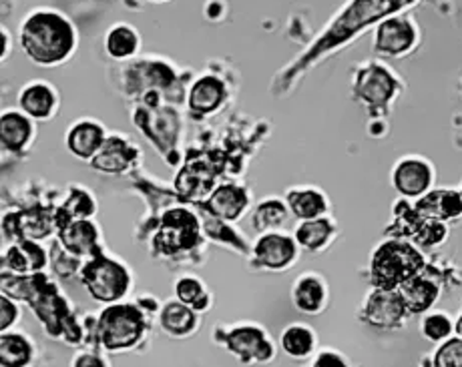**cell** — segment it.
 <instances>
[{
  "label": "cell",
  "mask_w": 462,
  "mask_h": 367,
  "mask_svg": "<svg viewBox=\"0 0 462 367\" xmlns=\"http://www.w3.org/2000/svg\"><path fill=\"white\" fill-rule=\"evenodd\" d=\"M77 34L65 14L39 8L21 24V47L34 65L55 67L73 55Z\"/></svg>",
  "instance_id": "cell-1"
},
{
  "label": "cell",
  "mask_w": 462,
  "mask_h": 367,
  "mask_svg": "<svg viewBox=\"0 0 462 367\" xmlns=\"http://www.w3.org/2000/svg\"><path fill=\"white\" fill-rule=\"evenodd\" d=\"M412 3L414 0H352V3L340 13V16L328 26L324 37L318 39L308 55L296 62L294 70L298 73L301 69H308V65H312L318 57L326 55V52L340 47L346 41L356 37L360 31L366 29V26L402 11L404 6Z\"/></svg>",
  "instance_id": "cell-2"
},
{
  "label": "cell",
  "mask_w": 462,
  "mask_h": 367,
  "mask_svg": "<svg viewBox=\"0 0 462 367\" xmlns=\"http://www.w3.org/2000/svg\"><path fill=\"white\" fill-rule=\"evenodd\" d=\"M422 270L424 255L419 247L402 239H388L372 253L370 281L378 289L396 291L411 277L420 275Z\"/></svg>",
  "instance_id": "cell-3"
},
{
  "label": "cell",
  "mask_w": 462,
  "mask_h": 367,
  "mask_svg": "<svg viewBox=\"0 0 462 367\" xmlns=\"http://www.w3.org/2000/svg\"><path fill=\"white\" fill-rule=\"evenodd\" d=\"M145 317L135 306L125 303H109L99 321H97V337L109 352H125L135 347L143 337Z\"/></svg>",
  "instance_id": "cell-4"
},
{
  "label": "cell",
  "mask_w": 462,
  "mask_h": 367,
  "mask_svg": "<svg viewBox=\"0 0 462 367\" xmlns=\"http://www.w3.org/2000/svg\"><path fill=\"white\" fill-rule=\"evenodd\" d=\"M88 295L99 303H117L131 288V275L125 265L115 259L95 257L81 271Z\"/></svg>",
  "instance_id": "cell-5"
},
{
  "label": "cell",
  "mask_w": 462,
  "mask_h": 367,
  "mask_svg": "<svg viewBox=\"0 0 462 367\" xmlns=\"http://www.w3.org/2000/svg\"><path fill=\"white\" fill-rule=\"evenodd\" d=\"M406 316H411V313L406 311L400 293L390 289L374 288V291L368 295L366 303H364L362 307V319L366 321L368 326L378 329L402 327Z\"/></svg>",
  "instance_id": "cell-6"
},
{
  "label": "cell",
  "mask_w": 462,
  "mask_h": 367,
  "mask_svg": "<svg viewBox=\"0 0 462 367\" xmlns=\"http://www.w3.org/2000/svg\"><path fill=\"white\" fill-rule=\"evenodd\" d=\"M255 265L268 271H283L296 263L298 241L280 231H265L255 241Z\"/></svg>",
  "instance_id": "cell-7"
},
{
  "label": "cell",
  "mask_w": 462,
  "mask_h": 367,
  "mask_svg": "<svg viewBox=\"0 0 462 367\" xmlns=\"http://www.w3.org/2000/svg\"><path fill=\"white\" fill-rule=\"evenodd\" d=\"M226 347L242 363H265L275 357V347L257 326H239L226 335Z\"/></svg>",
  "instance_id": "cell-8"
},
{
  "label": "cell",
  "mask_w": 462,
  "mask_h": 367,
  "mask_svg": "<svg viewBox=\"0 0 462 367\" xmlns=\"http://www.w3.org/2000/svg\"><path fill=\"white\" fill-rule=\"evenodd\" d=\"M419 29L406 16H393L378 24L374 34V50L384 57H402L414 49Z\"/></svg>",
  "instance_id": "cell-9"
},
{
  "label": "cell",
  "mask_w": 462,
  "mask_h": 367,
  "mask_svg": "<svg viewBox=\"0 0 462 367\" xmlns=\"http://www.w3.org/2000/svg\"><path fill=\"white\" fill-rule=\"evenodd\" d=\"M394 189L406 199H419L434 185V167L422 157L400 159L393 171Z\"/></svg>",
  "instance_id": "cell-10"
},
{
  "label": "cell",
  "mask_w": 462,
  "mask_h": 367,
  "mask_svg": "<svg viewBox=\"0 0 462 367\" xmlns=\"http://www.w3.org/2000/svg\"><path fill=\"white\" fill-rule=\"evenodd\" d=\"M199 239V223L195 215L185 209H173L163 215L162 231H159L157 245L162 243L169 252L189 249Z\"/></svg>",
  "instance_id": "cell-11"
},
{
  "label": "cell",
  "mask_w": 462,
  "mask_h": 367,
  "mask_svg": "<svg viewBox=\"0 0 462 367\" xmlns=\"http://www.w3.org/2000/svg\"><path fill=\"white\" fill-rule=\"evenodd\" d=\"M414 209L424 219L455 221L462 217V195L455 189H430L429 193L416 199Z\"/></svg>",
  "instance_id": "cell-12"
},
{
  "label": "cell",
  "mask_w": 462,
  "mask_h": 367,
  "mask_svg": "<svg viewBox=\"0 0 462 367\" xmlns=\"http://www.w3.org/2000/svg\"><path fill=\"white\" fill-rule=\"evenodd\" d=\"M21 109L34 121H47L59 109V95L44 80H34L26 85L19 96Z\"/></svg>",
  "instance_id": "cell-13"
},
{
  "label": "cell",
  "mask_w": 462,
  "mask_h": 367,
  "mask_svg": "<svg viewBox=\"0 0 462 367\" xmlns=\"http://www.w3.org/2000/svg\"><path fill=\"white\" fill-rule=\"evenodd\" d=\"M250 207V197L239 185H221L208 199V209L219 221H237Z\"/></svg>",
  "instance_id": "cell-14"
},
{
  "label": "cell",
  "mask_w": 462,
  "mask_h": 367,
  "mask_svg": "<svg viewBox=\"0 0 462 367\" xmlns=\"http://www.w3.org/2000/svg\"><path fill=\"white\" fill-rule=\"evenodd\" d=\"M106 135L99 123L83 119L75 123L67 133V147L70 153L83 161H91L105 145Z\"/></svg>",
  "instance_id": "cell-15"
},
{
  "label": "cell",
  "mask_w": 462,
  "mask_h": 367,
  "mask_svg": "<svg viewBox=\"0 0 462 367\" xmlns=\"http://www.w3.org/2000/svg\"><path fill=\"white\" fill-rule=\"evenodd\" d=\"M291 301L298 311L306 316H318L324 311L328 303V285L318 273H304L294 283L291 289Z\"/></svg>",
  "instance_id": "cell-16"
},
{
  "label": "cell",
  "mask_w": 462,
  "mask_h": 367,
  "mask_svg": "<svg viewBox=\"0 0 462 367\" xmlns=\"http://www.w3.org/2000/svg\"><path fill=\"white\" fill-rule=\"evenodd\" d=\"M47 265V252L31 239L13 243L3 255V270H11L19 275H31L41 271Z\"/></svg>",
  "instance_id": "cell-17"
},
{
  "label": "cell",
  "mask_w": 462,
  "mask_h": 367,
  "mask_svg": "<svg viewBox=\"0 0 462 367\" xmlns=\"http://www.w3.org/2000/svg\"><path fill=\"white\" fill-rule=\"evenodd\" d=\"M396 91V78L380 65H372V69L364 70L358 78L356 95L364 98L370 106H382L390 101Z\"/></svg>",
  "instance_id": "cell-18"
},
{
  "label": "cell",
  "mask_w": 462,
  "mask_h": 367,
  "mask_svg": "<svg viewBox=\"0 0 462 367\" xmlns=\"http://www.w3.org/2000/svg\"><path fill=\"white\" fill-rule=\"evenodd\" d=\"M396 291L400 293V298H402L406 311L411 313V316L426 313L439 299V285L429 280V277H424L422 273L411 277V280L400 285Z\"/></svg>",
  "instance_id": "cell-19"
},
{
  "label": "cell",
  "mask_w": 462,
  "mask_h": 367,
  "mask_svg": "<svg viewBox=\"0 0 462 367\" xmlns=\"http://www.w3.org/2000/svg\"><path fill=\"white\" fill-rule=\"evenodd\" d=\"M97 237H99L97 225L87 219H73L60 225V241H63V247L75 257L95 253Z\"/></svg>",
  "instance_id": "cell-20"
},
{
  "label": "cell",
  "mask_w": 462,
  "mask_h": 367,
  "mask_svg": "<svg viewBox=\"0 0 462 367\" xmlns=\"http://www.w3.org/2000/svg\"><path fill=\"white\" fill-rule=\"evenodd\" d=\"M34 119L21 111H5L0 116V139L5 151H21L32 141Z\"/></svg>",
  "instance_id": "cell-21"
},
{
  "label": "cell",
  "mask_w": 462,
  "mask_h": 367,
  "mask_svg": "<svg viewBox=\"0 0 462 367\" xmlns=\"http://www.w3.org/2000/svg\"><path fill=\"white\" fill-rule=\"evenodd\" d=\"M286 203L300 221L324 217V213L328 211L326 195L316 187H294V189L288 191Z\"/></svg>",
  "instance_id": "cell-22"
},
{
  "label": "cell",
  "mask_w": 462,
  "mask_h": 367,
  "mask_svg": "<svg viewBox=\"0 0 462 367\" xmlns=\"http://www.w3.org/2000/svg\"><path fill=\"white\" fill-rule=\"evenodd\" d=\"M226 98V85L216 77H201L189 91V109L198 115L216 113Z\"/></svg>",
  "instance_id": "cell-23"
},
{
  "label": "cell",
  "mask_w": 462,
  "mask_h": 367,
  "mask_svg": "<svg viewBox=\"0 0 462 367\" xmlns=\"http://www.w3.org/2000/svg\"><path fill=\"white\" fill-rule=\"evenodd\" d=\"M159 324L163 331L173 337L189 335L198 327V311L183 301H169L159 316Z\"/></svg>",
  "instance_id": "cell-24"
},
{
  "label": "cell",
  "mask_w": 462,
  "mask_h": 367,
  "mask_svg": "<svg viewBox=\"0 0 462 367\" xmlns=\"http://www.w3.org/2000/svg\"><path fill=\"white\" fill-rule=\"evenodd\" d=\"M133 149L127 147V141L121 137L106 139L99 153L91 159V167L103 173H121L129 167Z\"/></svg>",
  "instance_id": "cell-25"
},
{
  "label": "cell",
  "mask_w": 462,
  "mask_h": 367,
  "mask_svg": "<svg viewBox=\"0 0 462 367\" xmlns=\"http://www.w3.org/2000/svg\"><path fill=\"white\" fill-rule=\"evenodd\" d=\"M334 233H336V225L330 219L318 217V219L301 221L296 227L294 239L298 241V245L301 249H306V252H322V249L330 243Z\"/></svg>",
  "instance_id": "cell-26"
},
{
  "label": "cell",
  "mask_w": 462,
  "mask_h": 367,
  "mask_svg": "<svg viewBox=\"0 0 462 367\" xmlns=\"http://www.w3.org/2000/svg\"><path fill=\"white\" fill-rule=\"evenodd\" d=\"M280 345L283 353L291 357V360H308L316 349V334L312 327L304 324L288 326L282 331Z\"/></svg>",
  "instance_id": "cell-27"
},
{
  "label": "cell",
  "mask_w": 462,
  "mask_h": 367,
  "mask_svg": "<svg viewBox=\"0 0 462 367\" xmlns=\"http://www.w3.org/2000/svg\"><path fill=\"white\" fill-rule=\"evenodd\" d=\"M31 339L16 334V331H3L0 335V365L5 367H24L32 362Z\"/></svg>",
  "instance_id": "cell-28"
},
{
  "label": "cell",
  "mask_w": 462,
  "mask_h": 367,
  "mask_svg": "<svg viewBox=\"0 0 462 367\" xmlns=\"http://www.w3.org/2000/svg\"><path fill=\"white\" fill-rule=\"evenodd\" d=\"M105 49L113 59H129L135 55L139 49V34L129 24H115L113 29L106 32Z\"/></svg>",
  "instance_id": "cell-29"
},
{
  "label": "cell",
  "mask_w": 462,
  "mask_h": 367,
  "mask_svg": "<svg viewBox=\"0 0 462 367\" xmlns=\"http://www.w3.org/2000/svg\"><path fill=\"white\" fill-rule=\"evenodd\" d=\"M193 179V183L185 185L180 189V193L188 199H201V197H208L213 185V171H209L208 165L203 161H198V163H189L183 169L177 177V181H189Z\"/></svg>",
  "instance_id": "cell-30"
},
{
  "label": "cell",
  "mask_w": 462,
  "mask_h": 367,
  "mask_svg": "<svg viewBox=\"0 0 462 367\" xmlns=\"http://www.w3.org/2000/svg\"><path fill=\"white\" fill-rule=\"evenodd\" d=\"M288 211V203H283L282 199H265L255 207L252 215V225L260 233L273 231L286 223Z\"/></svg>",
  "instance_id": "cell-31"
},
{
  "label": "cell",
  "mask_w": 462,
  "mask_h": 367,
  "mask_svg": "<svg viewBox=\"0 0 462 367\" xmlns=\"http://www.w3.org/2000/svg\"><path fill=\"white\" fill-rule=\"evenodd\" d=\"M175 295L177 299L188 303L189 307H193L195 311H203L209 307V293L203 288V283L195 277H181L175 283Z\"/></svg>",
  "instance_id": "cell-32"
},
{
  "label": "cell",
  "mask_w": 462,
  "mask_h": 367,
  "mask_svg": "<svg viewBox=\"0 0 462 367\" xmlns=\"http://www.w3.org/2000/svg\"><path fill=\"white\" fill-rule=\"evenodd\" d=\"M420 331H422V335L429 339V342L442 344L452 335L455 326H452V319H450V316H447V313L430 311L424 316L422 324H420Z\"/></svg>",
  "instance_id": "cell-33"
},
{
  "label": "cell",
  "mask_w": 462,
  "mask_h": 367,
  "mask_svg": "<svg viewBox=\"0 0 462 367\" xmlns=\"http://www.w3.org/2000/svg\"><path fill=\"white\" fill-rule=\"evenodd\" d=\"M448 237V227L444 225V221L439 219H424L419 229L414 231L412 241L416 247H424V249H432L444 243V239Z\"/></svg>",
  "instance_id": "cell-34"
},
{
  "label": "cell",
  "mask_w": 462,
  "mask_h": 367,
  "mask_svg": "<svg viewBox=\"0 0 462 367\" xmlns=\"http://www.w3.org/2000/svg\"><path fill=\"white\" fill-rule=\"evenodd\" d=\"M434 365L462 367V337H448L434 353Z\"/></svg>",
  "instance_id": "cell-35"
},
{
  "label": "cell",
  "mask_w": 462,
  "mask_h": 367,
  "mask_svg": "<svg viewBox=\"0 0 462 367\" xmlns=\"http://www.w3.org/2000/svg\"><path fill=\"white\" fill-rule=\"evenodd\" d=\"M93 213H95V203L85 191H75L65 205V215H73L75 219H87L88 215Z\"/></svg>",
  "instance_id": "cell-36"
},
{
  "label": "cell",
  "mask_w": 462,
  "mask_h": 367,
  "mask_svg": "<svg viewBox=\"0 0 462 367\" xmlns=\"http://www.w3.org/2000/svg\"><path fill=\"white\" fill-rule=\"evenodd\" d=\"M21 319V307L16 301L8 298V293H3L0 298V331H8L16 321Z\"/></svg>",
  "instance_id": "cell-37"
},
{
  "label": "cell",
  "mask_w": 462,
  "mask_h": 367,
  "mask_svg": "<svg viewBox=\"0 0 462 367\" xmlns=\"http://www.w3.org/2000/svg\"><path fill=\"white\" fill-rule=\"evenodd\" d=\"M312 365L316 367H336V365H348V362L344 360V355L340 352H334V349H324V352H318Z\"/></svg>",
  "instance_id": "cell-38"
},
{
  "label": "cell",
  "mask_w": 462,
  "mask_h": 367,
  "mask_svg": "<svg viewBox=\"0 0 462 367\" xmlns=\"http://www.w3.org/2000/svg\"><path fill=\"white\" fill-rule=\"evenodd\" d=\"M73 365H79V367H83V365H109V362L101 360L99 355H93V353H83V355L75 357Z\"/></svg>",
  "instance_id": "cell-39"
},
{
  "label": "cell",
  "mask_w": 462,
  "mask_h": 367,
  "mask_svg": "<svg viewBox=\"0 0 462 367\" xmlns=\"http://www.w3.org/2000/svg\"><path fill=\"white\" fill-rule=\"evenodd\" d=\"M3 39H5V44H3V59H6V55H8V32H6V29H3Z\"/></svg>",
  "instance_id": "cell-40"
},
{
  "label": "cell",
  "mask_w": 462,
  "mask_h": 367,
  "mask_svg": "<svg viewBox=\"0 0 462 367\" xmlns=\"http://www.w3.org/2000/svg\"><path fill=\"white\" fill-rule=\"evenodd\" d=\"M455 329H457V334L462 337V316L458 317V321H457V326H455Z\"/></svg>",
  "instance_id": "cell-41"
},
{
  "label": "cell",
  "mask_w": 462,
  "mask_h": 367,
  "mask_svg": "<svg viewBox=\"0 0 462 367\" xmlns=\"http://www.w3.org/2000/svg\"><path fill=\"white\" fill-rule=\"evenodd\" d=\"M151 3H165V0H151Z\"/></svg>",
  "instance_id": "cell-42"
},
{
  "label": "cell",
  "mask_w": 462,
  "mask_h": 367,
  "mask_svg": "<svg viewBox=\"0 0 462 367\" xmlns=\"http://www.w3.org/2000/svg\"><path fill=\"white\" fill-rule=\"evenodd\" d=\"M460 195H462V189H460Z\"/></svg>",
  "instance_id": "cell-43"
}]
</instances>
